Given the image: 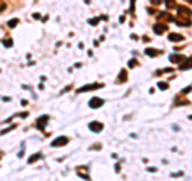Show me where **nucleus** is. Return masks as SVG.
<instances>
[{
  "instance_id": "obj_1",
  "label": "nucleus",
  "mask_w": 192,
  "mask_h": 181,
  "mask_svg": "<svg viewBox=\"0 0 192 181\" xmlns=\"http://www.w3.org/2000/svg\"><path fill=\"white\" fill-rule=\"evenodd\" d=\"M178 13H179V16H181V18H189V19L192 18L191 8L184 7V5H178Z\"/></svg>"
},
{
  "instance_id": "obj_2",
  "label": "nucleus",
  "mask_w": 192,
  "mask_h": 181,
  "mask_svg": "<svg viewBox=\"0 0 192 181\" xmlns=\"http://www.w3.org/2000/svg\"><path fill=\"white\" fill-rule=\"evenodd\" d=\"M173 21L181 27H191L192 26V21L189 18H181V16H178V18H173Z\"/></svg>"
},
{
  "instance_id": "obj_3",
  "label": "nucleus",
  "mask_w": 192,
  "mask_h": 181,
  "mask_svg": "<svg viewBox=\"0 0 192 181\" xmlns=\"http://www.w3.org/2000/svg\"><path fill=\"white\" fill-rule=\"evenodd\" d=\"M103 83H91V85H83L77 90L78 93H85V92H91V90H96V88H103Z\"/></svg>"
},
{
  "instance_id": "obj_4",
  "label": "nucleus",
  "mask_w": 192,
  "mask_h": 181,
  "mask_svg": "<svg viewBox=\"0 0 192 181\" xmlns=\"http://www.w3.org/2000/svg\"><path fill=\"white\" fill-rule=\"evenodd\" d=\"M67 143H69V138L67 136H59L55 141H51V146L53 148H58V146H66Z\"/></svg>"
},
{
  "instance_id": "obj_5",
  "label": "nucleus",
  "mask_w": 192,
  "mask_h": 181,
  "mask_svg": "<svg viewBox=\"0 0 192 181\" xmlns=\"http://www.w3.org/2000/svg\"><path fill=\"white\" fill-rule=\"evenodd\" d=\"M47 122H48V115H42V117H39V119H37V122H35V127H37L40 132H43V130H45V125H47Z\"/></svg>"
},
{
  "instance_id": "obj_6",
  "label": "nucleus",
  "mask_w": 192,
  "mask_h": 181,
  "mask_svg": "<svg viewBox=\"0 0 192 181\" xmlns=\"http://www.w3.org/2000/svg\"><path fill=\"white\" fill-rule=\"evenodd\" d=\"M103 104H104V100H101V98H91L90 103H88V106L95 109V107H101Z\"/></svg>"
},
{
  "instance_id": "obj_7",
  "label": "nucleus",
  "mask_w": 192,
  "mask_h": 181,
  "mask_svg": "<svg viewBox=\"0 0 192 181\" xmlns=\"http://www.w3.org/2000/svg\"><path fill=\"white\" fill-rule=\"evenodd\" d=\"M166 29H168V26H165L163 22H159V24H155V26H154V32L159 34V35H160V34H165Z\"/></svg>"
},
{
  "instance_id": "obj_8",
  "label": "nucleus",
  "mask_w": 192,
  "mask_h": 181,
  "mask_svg": "<svg viewBox=\"0 0 192 181\" xmlns=\"http://www.w3.org/2000/svg\"><path fill=\"white\" fill-rule=\"evenodd\" d=\"M88 128L91 130V132H96V133H99L101 130H103V123H101V122H90Z\"/></svg>"
},
{
  "instance_id": "obj_9",
  "label": "nucleus",
  "mask_w": 192,
  "mask_h": 181,
  "mask_svg": "<svg viewBox=\"0 0 192 181\" xmlns=\"http://www.w3.org/2000/svg\"><path fill=\"white\" fill-rule=\"evenodd\" d=\"M157 16H159V19H160V21H163V22H165V21H173V16H171L170 13H166V11H160Z\"/></svg>"
},
{
  "instance_id": "obj_10",
  "label": "nucleus",
  "mask_w": 192,
  "mask_h": 181,
  "mask_svg": "<svg viewBox=\"0 0 192 181\" xmlns=\"http://www.w3.org/2000/svg\"><path fill=\"white\" fill-rule=\"evenodd\" d=\"M179 69H181V71L192 69V58H189V59H186V58H184V61H183V64L179 66Z\"/></svg>"
},
{
  "instance_id": "obj_11",
  "label": "nucleus",
  "mask_w": 192,
  "mask_h": 181,
  "mask_svg": "<svg viewBox=\"0 0 192 181\" xmlns=\"http://www.w3.org/2000/svg\"><path fill=\"white\" fill-rule=\"evenodd\" d=\"M146 55L147 56H151V58H155V56H159V55H162V52H159V50H155V48H146Z\"/></svg>"
},
{
  "instance_id": "obj_12",
  "label": "nucleus",
  "mask_w": 192,
  "mask_h": 181,
  "mask_svg": "<svg viewBox=\"0 0 192 181\" xmlns=\"http://www.w3.org/2000/svg\"><path fill=\"white\" fill-rule=\"evenodd\" d=\"M168 39H170V42H183L184 40V37H183L181 34H170Z\"/></svg>"
},
{
  "instance_id": "obj_13",
  "label": "nucleus",
  "mask_w": 192,
  "mask_h": 181,
  "mask_svg": "<svg viewBox=\"0 0 192 181\" xmlns=\"http://www.w3.org/2000/svg\"><path fill=\"white\" fill-rule=\"evenodd\" d=\"M170 61H171V63H183V61H184V56H183V55H171L170 56Z\"/></svg>"
},
{
  "instance_id": "obj_14",
  "label": "nucleus",
  "mask_w": 192,
  "mask_h": 181,
  "mask_svg": "<svg viewBox=\"0 0 192 181\" xmlns=\"http://www.w3.org/2000/svg\"><path fill=\"white\" fill-rule=\"evenodd\" d=\"M42 159V154L39 152V154H35V155H30L29 159H27V162L29 163H34V162H37V160H40Z\"/></svg>"
},
{
  "instance_id": "obj_15",
  "label": "nucleus",
  "mask_w": 192,
  "mask_h": 181,
  "mask_svg": "<svg viewBox=\"0 0 192 181\" xmlns=\"http://www.w3.org/2000/svg\"><path fill=\"white\" fill-rule=\"evenodd\" d=\"M126 71H120V74H118V79H117V82H126Z\"/></svg>"
},
{
  "instance_id": "obj_16",
  "label": "nucleus",
  "mask_w": 192,
  "mask_h": 181,
  "mask_svg": "<svg viewBox=\"0 0 192 181\" xmlns=\"http://www.w3.org/2000/svg\"><path fill=\"white\" fill-rule=\"evenodd\" d=\"M18 24H19V19H18V18H13V19H10V21H8L7 26H8V27H16Z\"/></svg>"
},
{
  "instance_id": "obj_17",
  "label": "nucleus",
  "mask_w": 192,
  "mask_h": 181,
  "mask_svg": "<svg viewBox=\"0 0 192 181\" xmlns=\"http://www.w3.org/2000/svg\"><path fill=\"white\" fill-rule=\"evenodd\" d=\"M3 45H5V47H8V48H10V47H13V40H11L10 37H7V39L3 40Z\"/></svg>"
},
{
  "instance_id": "obj_18",
  "label": "nucleus",
  "mask_w": 192,
  "mask_h": 181,
  "mask_svg": "<svg viewBox=\"0 0 192 181\" xmlns=\"http://www.w3.org/2000/svg\"><path fill=\"white\" fill-rule=\"evenodd\" d=\"M135 7H136V3H135V0H131V3H130V15H135Z\"/></svg>"
},
{
  "instance_id": "obj_19",
  "label": "nucleus",
  "mask_w": 192,
  "mask_h": 181,
  "mask_svg": "<svg viewBox=\"0 0 192 181\" xmlns=\"http://www.w3.org/2000/svg\"><path fill=\"white\" fill-rule=\"evenodd\" d=\"M165 5H166L168 8H173L176 3H174V0H165Z\"/></svg>"
},
{
  "instance_id": "obj_20",
  "label": "nucleus",
  "mask_w": 192,
  "mask_h": 181,
  "mask_svg": "<svg viewBox=\"0 0 192 181\" xmlns=\"http://www.w3.org/2000/svg\"><path fill=\"white\" fill-rule=\"evenodd\" d=\"M159 88L160 90H166L168 88V83H166V82H159Z\"/></svg>"
},
{
  "instance_id": "obj_21",
  "label": "nucleus",
  "mask_w": 192,
  "mask_h": 181,
  "mask_svg": "<svg viewBox=\"0 0 192 181\" xmlns=\"http://www.w3.org/2000/svg\"><path fill=\"white\" fill-rule=\"evenodd\" d=\"M135 66H138V61H136V59H130V61H128V67H135Z\"/></svg>"
},
{
  "instance_id": "obj_22",
  "label": "nucleus",
  "mask_w": 192,
  "mask_h": 181,
  "mask_svg": "<svg viewBox=\"0 0 192 181\" xmlns=\"http://www.w3.org/2000/svg\"><path fill=\"white\" fill-rule=\"evenodd\" d=\"M90 24H91V26H96V24H98V22H99V18H91L90 19Z\"/></svg>"
},
{
  "instance_id": "obj_23",
  "label": "nucleus",
  "mask_w": 192,
  "mask_h": 181,
  "mask_svg": "<svg viewBox=\"0 0 192 181\" xmlns=\"http://www.w3.org/2000/svg\"><path fill=\"white\" fill-rule=\"evenodd\" d=\"M13 128H16V127H15V125H11V127H8V128H7V130H2V132H0V135H5V133H8V132H11V130H13Z\"/></svg>"
},
{
  "instance_id": "obj_24",
  "label": "nucleus",
  "mask_w": 192,
  "mask_h": 181,
  "mask_svg": "<svg viewBox=\"0 0 192 181\" xmlns=\"http://www.w3.org/2000/svg\"><path fill=\"white\" fill-rule=\"evenodd\" d=\"M5 10V3L3 2H0V11H3Z\"/></svg>"
},
{
  "instance_id": "obj_25",
  "label": "nucleus",
  "mask_w": 192,
  "mask_h": 181,
  "mask_svg": "<svg viewBox=\"0 0 192 181\" xmlns=\"http://www.w3.org/2000/svg\"><path fill=\"white\" fill-rule=\"evenodd\" d=\"M19 115H21L22 119H26V117H27V115H29V114H27V112H21V114H19Z\"/></svg>"
},
{
  "instance_id": "obj_26",
  "label": "nucleus",
  "mask_w": 192,
  "mask_h": 181,
  "mask_svg": "<svg viewBox=\"0 0 192 181\" xmlns=\"http://www.w3.org/2000/svg\"><path fill=\"white\" fill-rule=\"evenodd\" d=\"M160 2H162V0H152V5H159Z\"/></svg>"
},
{
  "instance_id": "obj_27",
  "label": "nucleus",
  "mask_w": 192,
  "mask_h": 181,
  "mask_svg": "<svg viewBox=\"0 0 192 181\" xmlns=\"http://www.w3.org/2000/svg\"><path fill=\"white\" fill-rule=\"evenodd\" d=\"M143 40H144V42H149V40H151V37H147V35H144V37H143Z\"/></svg>"
},
{
  "instance_id": "obj_28",
  "label": "nucleus",
  "mask_w": 192,
  "mask_h": 181,
  "mask_svg": "<svg viewBox=\"0 0 192 181\" xmlns=\"http://www.w3.org/2000/svg\"><path fill=\"white\" fill-rule=\"evenodd\" d=\"M189 2H191V3H192V0H189Z\"/></svg>"
},
{
  "instance_id": "obj_29",
  "label": "nucleus",
  "mask_w": 192,
  "mask_h": 181,
  "mask_svg": "<svg viewBox=\"0 0 192 181\" xmlns=\"http://www.w3.org/2000/svg\"><path fill=\"white\" fill-rule=\"evenodd\" d=\"M0 157H2V154H0Z\"/></svg>"
}]
</instances>
